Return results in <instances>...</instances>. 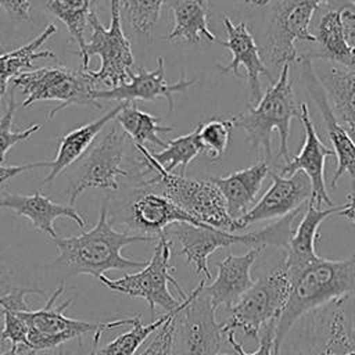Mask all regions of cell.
Instances as JSON below:
<instances>
[{"label": "cell", "instance_id": "cell-19", "mask_svg": "<svg viewBox=\"0 0 355 355\" xmlns=\"http://www.w3.org/2000/svg\"><path fill=\"white\" fill-rule=\"evenodd\" d=\"M300 121L302 122L305 130L304 144L300 153L290 158L282 166V175L290 176L298 171H302L308 175L311 184H312V196L309 198L316 207L322 208V205H327L329 208L333 207V202L327 194L326 182H324V159L329 155H334V151L324 146L320 140L315 125L311 119L309 110L306 103H301V115Z\"/></svg>", "mask_w": 355, "mask_h": 355}, {"label": "cell", "instance_id": "cell-16", "mask_svg": "<svg viewBox=\"0 0 355 355\" xmlns=\"http://www.w3.org/2000/svg\"><path fill=\"white\" fill-rule=\"evenodd\" d=\"M297 62L301 65L302 82L324 121L329 139L333 144L334 155L337 157V169L330 180V186L334 189L338 179L344 173H348L355 184V140L336 118L319 75L313 69L312 60L308 55H302L298 57Z\"/></svg>", "mask_w": 355, "mask_h": 355}, {"label": "cell", "instance_id": "cell-4", "mask_svg": "<svg viewBox=\"0 0 355 355\" xmlns=\"http://www.w3.org/2000/svg\"><path fill=\"white\" fill-rule=\"evenodd\" d=\"M135 148L141 157L140 166H146V172L155 173L144 180L147 184L153 186L201 225L239 233L236 220L227 212L223 194L211 179L198 180L166 172L144 146L135 144Z\"/></svg>", "mask_w": 355, "mask_h": 355}, {"label": "cell", "instance_id": "cell-25", "mask_svg": "<svg viewBox=\"0 0 355 355\" xmlns=\"http://www.w3.org/2000/svg\"><path fill=\"white\" fill-rule=\"evenodd\" d=\"M208 0H173L171 10L175 24L166 40L196 44L204 37L208 43H219L208 28Z\"/></svg>", "mask_w": 355, "mask_h": 355}, {"label": "cell", "instance_id": "cell-2", "mask_svg": "<svg viewBox=\"0 0 355 355\" xmlns=\"http://www.w3.org/2000/svg\"><path fill=\"white\" fill-rule=\"evenodd\" d=\"M355 294V255L345 259L318 258L293 282L275 327V355L294 324L306 313Z\"/></svg>", "mask_w": 355, "mask_h": 355}, {"label": "cell", "instance_id": "cell-23", "mask_svg": "<svg viewBox=\"0 0 355 355\" xmlns=\"http://www.w3.org/2000/svg\"><path fill=\"white\" fill-rule=\"evenodd\" d=\"M269 173L268 161H262L223 178H211V180L223 194L229 215L237 220L255 205L262 182Z\"/></svg>", "mask_w": 355, "mask_h": 355}, {"label": "cell", "instance_id": "cell-3", "mask_svg": "<svg viewBox=\"0 0 355 355\" xmlns=\"http://www.w3.org/2000/svg\"><path fill=\"white\" fill-rule=\"evenodd\" d=\"M304 208V207H302ZM298 208L279 220L250 233H233L212 226H196L187 222H176L165 229V234L173 237L180 245V254L186 257L187 263L196 266V273H204V279H211L208 258L219 248L234 244L251 248H266L268 245L284 248L293 236L294 220L301 214Z\"/></svg>", "mask_w": 355, "mask_h": 355}, {"label": "cell", "instance_id": "cell-9", "mask_svg": "<svg viewBox=\"0 0 355 355\" xmlns=\"http://www.w3.org/2000/svg\"><path fill=\"white\" fill-rule=\"evenodd\" d=\"M291 282L282 263L269 273L261 276L244 293V295L229 309V318L222 323V330L237 329L257 341L261 333L272 323H276L288 297Z\"/></svg>", "mask_w": 355, "mask_h": 355}, {"label": "cell", "instance_id": "cell-20", "mask_svg": "<svg viewBox=\"0 0 355 355\" xmlns=\"http://www.w3.org/2000/svg\"><path fill=\"white\" fill-rule=\"evenodd\" d=\"M262 251L263 248H250L243 255L229 254L216 263L218 275L215 280L202 287L216 309L223 305L229 311L254 284L251 268Z\"/></svg>", "mask_w": 355, "mask_h": 355}, {"label": "cell", "instance_id": "cell-29", "mask_svg": "<svg viewBox=\"0 0 355 355\" xmlns=\"http://www.w3.org/2000/svg\"><path fill=\"white\" fill-rule=\"evenodd\" d=\"M57 32L54 24H49L43 32L36 36L32 42L0 54V101L7 93L8 82L22 73L25 69L33 67V61L37 58H51L55 60L57 55L51 50H40L43 43L50 39Z\"/></svg>", "mask_w": 355, "mask_h": 355}, {"label": "cell", "instance_id": "cell-39", "mask_svg": "<svg viewBox=\"0 0 355 355\" xmlns=\"http://www.w3.org/2000/svg\"><path fill=\"white\" fill-rule=\"evenodd\" d=\"M275 327H276V323H272L261 333V337L258 340V343H259L258 349L254 352L244 351L241 344L236 340L234 331H227L226 338H227V343L234 349L236 355H275ZM219 355H222V354H219ZM223 355H227V354H223Z\"/></svg>", "mask_w": 355, "mask_h": 355}, {"label": "cell", "instance_id": "cell-37", "mask_svg": "<svg viewBox=\"0 0 355 355\" xmlns=\"http://www.w3.org/2000/svg\"><path fill=\"white\" fill-rule=\"evenodd\" d=\"M0 315H3V329L0 330L1 343L8 341L12 348L21 352H35L29 347L28 327L19 313L14 311H0Z\"/></svg>", "mask_w": 355, "mask_h": 355}, {"label": "cell", "instance_id": "cell-12", "mask_svg": "<svg viewBox=\"0 0 355 355\" xmlns=\"http://www.w3.org/2000/svg\"><path fill=\"white\" fill-rule=\"evenodd\" d=\"M89 26L92 28V36L86 42V54L89 58L90 55H98L101 61L97 71L89 69L93 82L107 85L108 89L126 83L135 60L130 42L122 31L119 0H111L110 28L101 24L97 12L90 15Z\"/></svg>", "mask_w": 355, "mask_h": 355}, {"label": "cell", "instance_id": "cell-32", "mask_svg": "<svg viewBox=\"0 0 355 355\" xmlns=\"http://www.w3.org/2000/svg\"><path fill=\"white\" fill-rule=\"evenodd\" d=\"M172 315L164 313L158 319L151 320L148 324L141 322V315H135L132 320V329L119 334L112 341L105 344L103 348H97L96 355H135L139 347L153 334L155 333Z\"/></svg>", "mask_w": 355, "mask_h": 355}, {"label": "cell", "instance_id": "cell-21", "mask_svg": "<svg viewBox=\"0 0 355 355\" xmlns=\"http://www.w3.org/2000/svg\"><path fill=\"white\" fill-rule=\"evenodd\" d=\"M337 211L338 207L319 208L313 202L308 201L297 229L293 232V236L284 247V257L280 262L286 269L290 282H293L309 263L319 258L315 251L319 226L327 216L337 214Z\"/></svg>", "mask_w": 355, "mask_h": 355}, {"label": "cell", "instance_id": "cell-27", "mask_svg": "<svg viewBox=\"0 0 355 355\" xmlns=\"http://www.w3.org/2000/svg\"><path fill=\"white\" fill-rule=\"evenodd\" d=\"M316 29V43H319L322 53L309 54L308 57L311 60H329L340 64L343 68L355 71V49H352L345 40L341 25L340 7L323 14Z\"/></svg>", "mask_w": 355, "mask_h": 355}, {"label": "cell", "instance_id": "cell-41", "mask_svg": "<svg viewBox=\"0 0 355 355\" xmlns=\"http://www.w3.org/2000/svg\"><path fill=\"white\" fill-rule=\"evenodd\" d=\"M0 7L15 21H31V0H0Z\"/></svg>", "mask_w": 355, "mask_h": 355}, {"label": "cell", "instance_id": "cell-22", "mask_svg": "<svg viewBox=\"0 0 355 355\" xmlns=\"http://www.w3.org/2000/svg\"><path fill=\"white\" fill-rule=\"evenodd\" d=\"M1 208L12 209L17 215L28 218L35 229L43 232L51 240L58 237L54 229V220L57 218H68L76 222L79 227L86 226L85 218L75 209V207L54 202L40 191H35L29 196L4 193L0 197V209Z\"/></svg>", "mask_w": 355, "mask_h": 355}, {"label": "cell", "instance_id": "cell-11", "mask_svg": "<svg viewBox=\"0 0 355 355\" xmlns=\"http://www.w3.org/2000/svg\"><path fill=\"white\" fill-rule=\"evenodd\" d=\"M327 1L330 0H275L268 12L263 43V57L275 68L298 61L297 42L316 43L309 25L315 11Z\"/></svg>", "mask_w": 355, "mask_h": 355}, {"label": "cell", "instance_id": "cell-14", "mask_svg": "<svg viewBox=\"0 0 355 355\" xmlns=\"http://www.w3.org/2000/svg\"><path fill=\"white\" fill-rule=\"evenodd\" d=\"M205 279L183 300L175 316L178 355H219L223 344L222 324L216 322L211 298L202 291Z\"/></svg>", "mask_w": 355, "mask_h": 355}, {"label": "cell", "instance_id": "cell-28", "mask_svg": "<svg viewBox=\"0 0 355 355\" xmlns=\"http://www.w3.org/2000/svg\"><path fill=\"white\" fill-rule=\"evenodd\" d=\"M100 0H44V8L57 17L68 29L71 39L76 43L82 57V69L89 71V57L86 54L85 31L89 26V18L96 12Z\"/></svg>", "mask_w": 355, "mask_h": 355}, {"label": "cell", "instance_id": "cell-35", "mask_svg": "<svg viewBox=\"0 0 355 355\" xmlns=\"http://www.w3.org/2000/svg\"><path fill=\"white\" fill-rule=\"evenodd\" d=\"M168 0H119L121 7L129 14L133 29L147 37L159 19L162 6Z\"/></svg>", "mask_w": 355, "mask_h": 355}, {"label": "cell", "instance_id": "cell-36", "mask_svg": "<svg viewBox=\"0 0 355 355\" xmlns=\"http://www.w3.org/2000/svg\"><path fill=\"white\" fill-rule=\"evenodd\" d=\"M15 110H17V103L14 98V87H11V90L8 93L7 107L4 110L3 116L0 118V164H3L6 154L8 153V150L11 147L31 139L32 135H35L37 130H40L43 128V125L35 123V125L28 126L24 130L12 132V119H14Z\"/></svg>", "mask_w": 355, "mask_h": 355}, {"label": "cell", "instance_id": "cell-24", "mask_svg": "<svg viewBox=\"0 0 355 355\" xmlns=\"http://www.w3.org/2000/svg\"><path fill=\"white\" fill-rule=\"evenodd\" d=\"M125 101H122L115 108L110 110L105 115L97 118L96 121H92L89 123H85L79 128L72 129L67 135H64L57 147V155L53 161H50V172L49 175L42 180V186H46L51 183L61 172H64L68 166L73 165L76 161H79L87 150L92 147V144L96 141L98 133L116 118L119 111L123 108Z\"/></svg>", "mask_w": 355, "mask_h": 355}, {"label": "cell", "instance_id": "cell-17", "mask_svg": "<svg viewBox=\"0 0 355 355\" xmlns=\"http://www.w3.org/2000/svg\"><path fill=\"white\" fill-rule=\"evenodd\" d=\"M223 25L227 33V40L220 42L219 44L226 47L232 54L233 58L229 64L220 65L218 64V69L222 73H233L234 76L239 75V68L240 65L244 67L245 69V78H247V85H248V105H252L258 103L262 97V87H261V75L266 76L270 83H275V79L266 65L262 61L261 57V50L250 32L248 26L245 22L240 24H233L229 17L223 18Z\"/></svg>", "mask_w": 355, "mask_h": 355}, {"label": "cell", "instance_id": "cell-42", "mask_svg": "<svg viewBox=\"0 0 355 355\" xmlns=\"http://www.w3.org/2000/svg\"><path fill=\"white\" fill-rule=\"evenodd\" d=\"M50 161H36V162H29L24 165H3L0 164V187L11 178L21 175L26 171H32L36 168H49Z\"/></svg>", "mask_w": 355, "mask_h": 355}, {"label": "cell", "instance_id": "cell-18", "mask_svg": "<svg viewBox=\"0 0 355 355\" xmlns=\"http://www.w3.org/2000/svg\"><path fill=\"white\" fill-rule=\"evenodd\" d=\"M165 64L164 57L157 58V68L148 71L143 67L137 69V73H130L129 80L121 86L112 89H94L93 97L98 100H118V101H151L157 97H164L168 103L169 111L173 110V96L176 93H186L187 89L196 85L197 79H187L184 72L179 80L169 83L164 78Z\"/></svg>", "mask_w": 355, "mask_h": 355}, {"label": "cell", "instance_id": "cell-33", "mask_svg": "<svg viewBox=\"0 0 355 355\" xmlns=\"http://www.w3.org/2000/svg\"><path fill=\"white\" fill-rule=\"evenodd\" d=\"M202 153V146L198 136V126L183 136H179L168 141L166 147L159 153H151V157L166 171L172 172L175 168H180L179 175L184 176L187 165Z\"/></svg>", "mask_w": 355, "mask_h": 355}, {"label": "cell", "instance_id": "cell-7", "mask_svg": "<svg viewBox=\"0 0 355 355\" xmlns=\"http://www.w3.org/2000/svg\"><path fill=\"white\" fill-rule=\"evenodd\" d=\"M128 144V133L115 119L111 121L107 132L96 139V143L68 173V205L73 207L78 197L87 189L118 190L119 176H135L133 172L122 168Z\"/></svg>", "mask_w": 355, "mask_h": 355}, {"label": "cell", "instance_id": "cell-48", "mask_svg": "<svg viewBox=\"0 0 355 355\" xmlns=\"http://www.w3.org/2000/svg\"><path fill=\"white\" fill-rule=\"evenodd\" d=\"M351 338H352V341H354V344H355V316H354V326H352V330H351Z\"/></svg>", "mask_w": 355, "mask_h": 355}, {"label": "cell", "instance_id": "cell-44", "mask_svg": "<svg viewBox=\"0 0 355 355\" xmlns=\"http://www.w3.org/2000/svg\"><path fill=\"white\" fill-rule=\"evenodd\" d=\"M11 288H14L11 286V279H10V275L6 269V266H3L0 263V295L8 293Z\"/></svg>", "mask_w": 355, "mask_h": 355}, {"label": "cell", "instance_id": "cell-45", "mask_svg": "<svg viewBox=\"0 0 355 355\" xmlns=\"http://www.w3.org/2000/svg\"><path fill=\"white\" fill-rule=\"evenodd\" d=\"M103 331H104V330H97V331L94 333V336H93V343H92V348H90V351L87 352V355H96V351H97V348H98V341H100V338H101ZM60 355H65V354L61 351Z\"/></svg>", "mask_w": 355, "mask_h": 355}, {"label": "cell", "instance_id": "cell-1", "mask_svg": "<svg viewBox=\"0 0 355 355\" xmlns=\"http://www.w3.org/2000/svg\"><path fill=\"white\" fill-rule=\"evenodd\" d=\"M155 237L133 234L128 230L118 232L110 222V197L103 200L96 226L89 232L69 237L53 239L58 248L54 265L62 268L69 276H103L108 270L143 269L148 261L125 258L121 251L135 243L153 241Z\"/></svg>", "mask_w": 355, "mask_h": 355}, {"label": "cell", "instance_id": "cell-6", "mask_svg": "<svg viewBox=\"0 0 355 355\" xmlns=\"http://www.w3.org/2000/svg\"><path fill=\"white\" fill-rule=\"evenodd\" d=\"M171 239L162 233L158 237L151 259L143 269L136 273H128L121 279H108L103 275L98 280L112 291L146 300L153 316L155 306H161L165 313L173 312L189 295L172 276L175 268L171 266Z\"/></svg>", "mask_w": 355, "mask_h": 355}, {"label": "cell", "instance_id": "cell-8", "mask_svg": "<svg viewBox=\"0 0 355 355\" xmlns=\"http://www.w3.org/2000/svg\"><path fill=\"white\" fill-rule=\"evenodd\" d=\"M12 87L19 89L25 96L22 108H29L36 101H58L47 118L51 119L57 112L69 105H89L103 108L93 97L94 82L89 71L72 69L68 67H43L35 71H25L12 79Z\"/></svg>", "mask_w": 355, "mask_h": 355}, {"label": "cell", "instance_id": "cell-31", "mask_svg": "<svg viewBox=\"0 0 355 355\" xmlns=\"http://www.w3.org/2000/svg\"><path fill=\"white\" fill-rule=\"evenodd\" d=\"M345 301L347 298H340L324 305L327 312L322 319L323 341L312 355H351L355 351L354 341L345 329Z\"/></svg>", "mask_w": 355, "mask_h": 355}, {"label": "cell", "instance_id": "cell-30", "mask_svg": "<svg viewBox=\"0 0 355 355\" xmlns=\"http://www.w3.org/2000/svg\"><path fill=\"white\" fill-rule=\"evenodd\" d=\"M115 121L128 133V136L132 137L135 144L144 147L150 143L165 148L168 143L161 140L158 133H169L173 130V126H162L158 116L139 110L135 101H125V105L116 115Z\"/></svg>", "mask_w": 355, "mask_h": 355}, {"label": "cell", "instance_id": "cell-46", "mask_svg": "<svg viewBox=\"0 0 355 355\" xmlns=\"http://www.w3.org/2000/svg\"><path fill=\"white\" fill-rule=\"evenodd\" d=\"M236 1L248 4V6H251V7H263V6L269 4L272 0H236Z\"/></svg>", "mask_w": 355, "mask_h": 355}, {"label": "cell", "instance_id": "cell-10", "mask_svg": "<svg viewBox=\"0 0 355 355\" xmlns=\"http://www.w3.org/2000/svg\"><path fill=\"white\" fill-rule=\"evenodd\" d=\"M64 288L65 284L61 283L40 309L18 312L26 323L28 343L32 351L54 349L87 333L132 324L133 316L110 322H87L65 316L64 311L72 304V300L68 298L61 305H55V300L64 293Z\"/></svg>", "mask_w": 355, "mask_h": 355}, {"label": "cell", "instance_id": "cell-47", "mask_svg": "<svg viewBox=\"0 0 355 355\" xmlns=\"http://www.w3.org/2000/svg\"><path fill=\"white\" fill-rule=\"evenodd\" d=\"M35 354L36 352H21V351H18L17 348H12V347H10L8 349L1 352V355H35Z\"/></svg>", "mask_w": 355, "mask_h": 355}, {"label": "cell", "instance_id": "cell-43", "mask_svg": "<svg viewBox=\"0 0 355 355\" xmlns=\"http://www.w3.org/2000/svg\"><path fill=\"white\" fill-rule=\"evenodd\" d=\"M337 215L349 220L355 226V189H354L352 193H349V196L347 198V202L344 205L338 207Z\"/></svg>", "mask_w": 355, "mask_h": 355}, {"label": "cell", "instance_id": "cell-49", "mask_svg": "<svg viewBox=\"0 0 355 355\" xmlns=\"http://www.w3.org/2000/svg\"><path fill=\"white\" fill-rule=\"evenodd\" d=\"M351 355H355V351H354V352H352V354H351Z\"/></svg>", "mask_w": 355, "mask_h": 355}, {"label": "cell", "instance_id": "cell-13", "mask_svg": "<svg viewBox=\"0 0 355 355\" xmlns=\"http://www.w3.org/2000/svg\"><path fill=\"white\" fill-rule=\"evenodd\" d=\"M111 223H121L133 234L151 236L158 239L168 226L176 222H187L196 226H205L176 207L169 198L140 182L130 190L128 197L119 202L116 214H110Z\"/></svg>", "mask_w": 355, "mask_h": 355}, {"label": "cell", "instance_id": "cell-15", "mask_svg": "<svg viewBox=\"0 0 355 355\" xmlns=\"http://www.w3.org/2000/svg\"><path fill=\"white\" fill-rule=\"evenodd\" d=\"M269 175L272 176L270 187L244 216L236 220L237 232L261 220L280 219L309 201L312 184L305 172L298 171L290 176H283L270 171Z\"/></svg>", "mask_w": 355, "mask_h": 355}, {"label": "cell", "instance_id": "cell-38", "mask_svg": "<svg viewBox=\"0 0 355 355\" xmlns=\"http://www.w3.org/2000/svg\"><path fill=\"white\" fill-rule=\"evenodd\" d=\"M180 308L182 304L178 309L172 312L169 319L155 331L154 338L140 355H178L175 344V316Z\"/></svg>", "mask_w": 355, "mask_h": 355}, {"label": "cell", "instance_id": "cell-26", "mask_svg": "<svg viewBox=\"0 0 355 355\" xmlns=\"http://www.w3.org/2000/svg\"><path fill=\"white\" fill-rule=\"evenodd\" d=\"M319 79L336 118L355 140V71L333 67Z\"/></svg>", "mask_w": 355, "mask_h": 355}, {"label": "cell", "instance_id": "cell-5", "mask_svg": "<svg viewBox=\"0 0 355 355\" xmlns=\"http://www.w3.org/2000/svg\"><path fill=\"white\" fill-rule=\"evenodd\" d=\"M301 104L295 98L293 82L290 79V64L280 69L277 80L270 85L257 105H247V110L233 116L234 128L241 129L252 148H262L266 161L272 158V132L276 130L280 137L279 155L290 161L288 136L293 118H300Z\"/></svg>", "mask_w": 355, "mask_h": 355}, {"label": "cell", "instance_id": "cell-34", "mask_svg": "<svg viewBox=\"0 0 355 355\" xmlns=\"http://www.w3.org/2000/svg\"><path fill=\"white\" fill-rule=\"evenodd\" d=\"M233 128L234 123L232 118H212L207 122L198 123V136L202 153L211 159L222 157L227 150Z\"/></svg>", "mask_w": 355, "mask_h": 355}, {"label": "cell", "instance_id": "cell-40", "mask_svg": "<svg viewBox=\"0 0 355 355\" xmlns=\"http://www.w3.org/2000/svg\"><path fill=\"white\" fill-rule=\"evenodd\" d=\"M340 17L345 40L355 49V4L344 1V4L340 6Z\"/></svg>", "mask_w": 355, "mask_h": 355}]
</instances>
